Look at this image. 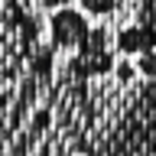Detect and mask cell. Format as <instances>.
<instances>
[{
	"label": "cell",
	"mask_w": 156,
	"mask_h": 156,
	"mask_svg": "<svg viewBox=\"0 0 156 156\" xmlns=\"http://www.w3.org/2000/svg\"><path fill=\"white\" fill-rule=\"evenodd\" d=\"M52 39L58 49H78L88 42V20L78 10H58L52 16Z\"/></svg>",
	"instance_id": "obj_1"
}]
</instances>
